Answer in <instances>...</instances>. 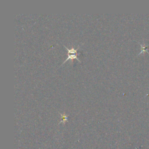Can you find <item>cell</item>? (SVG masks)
Here are the masks:
<instances>
[{
  "mask_svg": "<svg viewBox=\"0 0 149 149\" xmlns=\"http://www.w3.org/2000/svg\"><path fill=\"white\" fill-rule=\"evenodd\" d=\"M80 46H81V45H79L77 48H74L72 47V48L69 49V48H68L67 47H66L65 45H63V47H64L68 50V58H67V59H66L65 61H63V62L62 63L61 65H62L63 63H65L66 62H67L69 59L72 60V59H76L79 62H81V61H80V59H79L78 58V57H77V55H78L77 50H78V49H79V48H80Z\"/></svg>",
  "mask_w": 149,
  "mask_h": 149,
  "instance_id": "1",
  "label": "cell"
},
{
  "mask_svg": "<svg viewBox=\"0 0 149 149\" xmlns=\"http://www.w3.org/2000/svg\"><path fill=\"white\" fill-rule=\"evenodd\" d=\"M59 113L61 114V120L59 122V123H65V122L68 121V116L66 114H65V113H60V112H59Z\"/></svg>",
  "mask_w": 149,
  "mask_h": 149,
  "instance_id": "2",
  "label": "cell"
}]
</instances>
